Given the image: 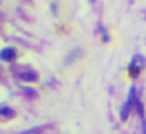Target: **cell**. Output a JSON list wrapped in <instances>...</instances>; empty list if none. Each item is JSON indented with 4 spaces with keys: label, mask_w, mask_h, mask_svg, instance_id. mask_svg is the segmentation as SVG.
I'll return each instance as SVG.
<instances>
[{
    "label": "cell",
    "mask_w": 146,
    "mask_h": 134,
    "mask_svg": "<svg viewBox=\"0 0 146 134\" xmlns=\"http://www.w3.org/2000/svg\"><path fill=\"white\" fill-rule=\"evenodd\" d=\"M12 72H14V76H16L18 80H22V82H36V80H38V74H36L32 68H28V66H14Z\"/></svg>",
    "instance_id": "6da1fadb"
},
{
    "label": "cell",
    "mask_w": 146,
    "mask_h": 134,
    "mask_svg": "<svg viewBox=\"0 0 146 134\" xmlns=\"http://www.w3.org/2000/svg\"><path fill=\"white\" fill-rule=\"evenodd\" d=\"M0 58H2L4 62H10L16 58V48H4L2 52H0Z\"/></svg>",
    "instance_id": "7a4b0ae2"
},
{
    "label": "cell",
    "mask_w": 146,
    "mask_h": 134,
    "mask_svg": "<svg viewBox=\"0 0 146 134\" xmlns=\"http://www.w3.org/2000/svg\"><path fill=\"white\" fill-rule=\"evenodd\" d=\"M140 62H142V58H140V56H136V58H134V62H132V66H130V74H132V76H136V74H138V68L142 66Z\"/></svg>",
    "instance_id": "3957f363"
},
{
    "label": "cell",
    "mask_w": 146,
    "mask_h": 134,
    "mask_svg": "<svg viewBox=\"0 0 146 134\" xmlns=\"http://www.w3.org/2000/svg\"><path fill=\"white\" fill-rule=\"evenodd\" d=\"M2 114H4V116H12V110H10V108H6V106H4V108H2Z\"/></svg>",
    "instance_id": "277c9868"
},
{
    "label": "cell",
    "mask_w": 146,
    "mask_h": 134,
    "mask_svg": "<svg viewBox=\"0 0 146 134\" xmlns=\"http://www.w3.org/2000/svg\"><path fill=\"white\" fill-rule=\"evenodd\" d=\"M22 134H40V128H34V130H26V132H22Z\"/></svg>",
    "instance_id": "5b68a950"
}]
</instances>
